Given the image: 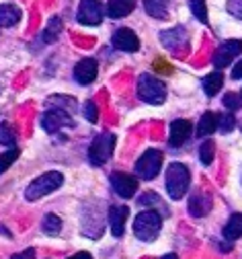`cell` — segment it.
Wrapping results in <instances>:
<instances>
[{
    "label": "cell",
    "instance_id": "6da1fadb",
    "mask_svg": "<svg viewBox=\"0 0 242 259\" xmlns=\"http://www.w3.org/2000/svg\"><path fill=\"white\" fill-rule=\"evenodd\" d=\"M62 183H64L62 173H58V171L43 173V175H39L37 179H33V181L29 183V187L25 189V198H27L29 202H37V200L50 196L52 191H56Z\"/></svg>",
    "mask_w": 242,
    "mask_h": 259
},
{
    "label": "cell",
    "instance_id": "7a4b0ae2",
    "mask_svg": "<svg viewBox=\"0 0 242 259\" xmlns=\"http://www.w3.org/2000/svg\"><path fill=\"white\" fill-rule=\"evenodd\" d=\"M189 183H191V173H189V169L185 165L172 163L166 169V191H168L170 200L185 198V193L189 189Z\"/></svg>",
    "mask_w": 242,
    "mask_h": 259
},
{
    "label": "cell",
    "instance_id": "3957f363",
    "mask_svg": "<svg viewBox=\"0 0 242 259\" xmlns=\"http://www.w3.org/2000/svg\"><path fill=\"white\" fill-rule=\"evenodd\" d=\"M160 226H162V216L154 210H144L133 220V233L140 241L152 243L160 233Z\"/></svg>",
    "mask_w": 242,
    "mask_h": 259
},
{
    "label": "cell",
    "instance_id": "277c9868",
    "mask_svg": "<svg viewBox=\"0 0 242 259\" xmlns=\"http://www.w3.org/2000/svg\"><path fill=\"white\" fill-rule=\"evenodd\" d=\"M137 95H140L142 101H146L150 105H160V103H164L166 91H164V84L156 76L144 72L137 78Z\"/></svg>",
    "mask_w": 242,
    "mask_h": 259
},
{
    "label": "cell",
    "instance_id": "5b68a950",
    "mask_svg": "<svg viewBox=\"0 0 242 259\" xmlns=\"http://www.w3.org/2000/svg\"><path fill=\"white\" fill-rule=\"evenodd\" d=\"M113 148H115V136L105 132V134H99L90 148H88V160H90V165L94 167H101V165H105L107 160L111 158L113 154Z\"/></svg>",
    "mask_w": 242,
    "mask_h": 259
},
{
    "label": "cell",
    "instance_id": "8992f818",
    "mask_svg": "<svg viewBox=\"0 0 242 259\" xmlns=\"http://www.w3.org/2000/svg\"><path fill=\"white\" fill-rule=\"evenodd\" d=\"M160 167H162V152L156 150V148H150L137 158L135 173H137V177L150 181L160 173Z\"/></svg>",
    "mask_w": 242,
    "mask_h": 259
},
{
    "label": "cell",
    "instance_id": "52a82bcc",
    "mask_svg": "<svg viewBox=\"0 0 242 259\" xmlns=\"http://www.w3.org/2000/svg\"><path fill=\"white\" fill-rule=\"evenodd\" d=\"M41 125H43L45 132L56 134V132H60L62 127H74V119L70 117V111L60 109V107H52L50 111L43 113Z\"/></svg>",
    "mask_w": 242,
    "mask_h": 259
},
{
    "label": "cell",
    "instance_id": "ba28073f",
    "mask_svg": "<svg viewBox=\"0 0 242 259\" xmlns=\"http://www.w3.org/2000/svg\"><path fill=\"white\" fill-rule=\"evenodd\" d=\"M240 52H242V41H240V39L224 41V44L216 50V54H214V66H216V68H226L236 56H240Z\"/></svg>",
    "mask_w": 242,
    "mask_h": 259
},
{
    "label": "cell",
    "instance_id": "9c48e42d",
    "mask_svg": "<svg viewBox=\"0 0 242 259\" xmlns=\"http://www.w3.org/2000/svg\"><path fill=\"white\" fill-rule=\"evenodd\" d=\"M78 21L82 25H101V21H103L101 0H82L78 7Z\"/></svg>",
    "mask_w": 242,
    "mask_h": 259
},
{
    "label": "cell",
    "instance_id": "30bf717a",
    "mask_svg": "<svg viewBox=\"0 0 242 259\" xmlns=\"http://www.w3.org/2000/svg\"><path fill=\"white\" fill-rule=\"evenodd\" d=\"M111 187L115 189L117 196L121 198H131L135 196V191H137V179L127 175V173H113L111 175Z\"/></svg>",
    "mask_w": 242,
    "mask_h": 259
},
{
    "label": "cell",
    "instance_id": "8fae6325",
    "mask_svg": "<svg viewBox=\"0 0 242 259\" xmlns=\"http://www.w3.org/2000/svg\"><path fill=\"white\" fill-rule=\"evenodd\" d=\"M160 41L166 50L170 52H179L181 48L187 46V31L185 27H175V29H168L160 33Z\"/></svg>",
    "mask_w": 242,
    "mask_h": 259
},
{
    "label": "cell",
    "instance_id": "7c38bea8",
    "mask_svg": "<svg viewBox=\"0 0 242 259\" xmlns=\"http://www.w3.org/2000/svg\"><path fill=\"white\" fill-rule=\"evenodd\" d=\"M96 74H99V64H96V60H92V58H82V60L76 64V68H74V78H76V82H80V84H90V82H94Z\"/></svg>",
    "mask_w": 242,
    "mask_h": 259
},
{
    "label": "cell",
    "instance_id": "4fadbf2b",
    "mask_svg": "<svg viewBox=\"0 0 242 259\" xmlns=\"http://www.w3.org/2000/svg\"><path fill=\"white\" fill-rule=\"evenodd\" d=\"M191 132H193L191 121H187V119H177V121H172V123H170V136H168L170 146H175V148L183 146V144L189 140Z\"/></svg>",
    "mask_w": 242,
    "mask_h": 259
},
{
    "label": "cell",
    "instance_id": "5bb4252c",
    "mask_svg": "<svg viewBox=\"0 0 242 259\" xmlns=\"http://www.w3.org/2000/svg\"><path fill=\"white\" fill-rule=\"evenodd\" d=\"M111 41L121 52H137V48H140V39H137V35L133 33L131 29H125V27L115 31Z\"/></svg>",
    "mask_w": 242,
    "mask_h": 259
},
{
    "label": "cell",
    "instance_id": "9a60e30c",
    "mask_svg": "<svg viewBox=\"0 0 242 259\" xmlns=\"http://www.w3.org/2000/svg\"><path fill=\"white\" fill-rule=\"evenodd\" d=\"M129 216V208L127 206H111L109 208V226L113 237H121L125 231V222Z\"/></svg>",
    "mask_w": 242,
    "mask_h": 259
},
{
    "label": "cell",
    "instance_id": "2e32d148",
    "mask_svg": "<svg viewBox=\"0 0 242 259\" xmlns=\"http://www.w3.org/2000/svg\"><path fill=\"white\" fill-rule=\"evenodd\" d=\"M133 9H135V0H109V5H107V13L111 19L127 17Z\"/></svg>",
    "mask_w": 242,
    "mask_h": 259
},
{
    "label": "cell",
    "instance_id": "e0dca14e",
    "mask_svg": "<svg viewBox=\"0 0 242 259\" xmlns=\"http://www.w3.org/2000/svg\"><path fill=\"white\" fill-rule=\"evenodd\" d=\"M210 210H212V200L201 196V193H195V196L189 200V214L195 218H203Z\"/></svg>",
    "mask_w": 242,
    "mask_h": 259
},
{
    "label": "cell",
    "instance_id": "ac0fdd59",
    "mask_svg": "<svg viewBox=\"0 0 242 259\" xmlns=\"http://www.w3.org/2000/svg\"><path fill=\"white\" fill-rule=\"evenodd\" d=\"M218 125H220V115H216L212 111L203 113L199 123H197V136H210V134H214V130Z\"/></svg>",
    "mask_w": 242,
    "mask_h": 259
},
{
    "label": "cell",
    "instance_id": "d6986e66",
    "mask_svg": "<svg viewBox=\"0 0 242 259\" xmlns=\"http://www.w3.org/2000/svg\"><path fill=\"white\" fill-rule=\"evenodd\" d=\"M21 19V11L15 5H0V27H13Z\"/></svg>",
    "mask_w": 242,
    "mask_h": 259
},
{
    "label": "cell",
    "instance_id": "ffe728a7",
    "mask_svg": "<svg viewBox=\"0 0 242 259\" xmlns=\"http://www.w3.org/2000/svg\"><path fill=\"white\" fill-rule=\"evenodd\" d=\"M242 237V214H232L228 224L224 226V239L236 241Z\"/></svg>",
    "mask_w": 242,
    "mask_h": 259
},
{
    "label": "cell",
    "instance_id": "44dd1931",
    "mask_svg": "<svg viewBox=\"0 0 242 259\" xmlns=\"http://www.w3.org/2000/svg\"><path fill=\"white\" fill-rule=\"evenodd\" d=\"M144 9L154 19H164L168 15V0H144Z\"/></svg>",
    "mask_w": 242,
    "mask_h": 259
},
{
    "label": "cell",
    "instance_id": "7402d4cb",
    "mask_svg": "<svg viewBox=\"0 0 242 259\" xmlns=\"http://www.w3.org/2000/svg\"><path fill=\"white\" fill-rule=\"evenodd\" d=\"M222 84H224V76H222V72H212V74H207V76L203 78V91H205L207 97L218 95L220 89H222Z\"/></svg>",
    "mask_w": 242,
    "mask_h": 259
},
{
    "label": "cell",
    "instance_id": "603a6c76",
    "mask_svg": "<svg viewBox=\"0 0 242 259\" xmlns=\"http://www.w3.org/2000/svg\"><path fill=\"white\" fill-rule=\"evenodd\" d=\"M41 229H43L45 235L56 237V235H60V231H62V220H60L56 214H45V218H43V222H41Z\"/></svg>",
    "mask_w": 242,
    "mask_h": 259
},
{
    "label": "cell",
    "instance_id": "cb8c5ba5",
    "mask_svg": "<svg viewBox=\"0 0 242 259\" xmlns=\"http://www.w3.org/2000/svg\"><path fill=\"white\" fill-rule=\"evenodd\" d=\"M60 33H62V21H60V17H52L50 19V25L43 31V41L54 44L60 37Z\"/></svg>",
    "mask_w": 242,
    "mask_h": 259
},
{
    "label": "cell",
    "instance_id": "d4e9b609",
    "mask_svg": "<svg viewBox=\"0 0 242 259\" xmlns=\"http://www.w3.org/2000/svg\"><path fill=\"white\" fill-rule=\"evenodd\" d=\"M214 154H216V144H214L212 140H205V142L199 146V158H201L203 165H212Z\"/></svg>",
    "mask_w": 242,
    "mask_h": 259
},
{
    "label": "cell",
    "instance_id": "484cf974",
    "mask_svg": "<svg viewBox=\"0 0 242 259\" xmlns=\"http://www.w3.org/2000/svg\"><path fill=\"white\" fill-rule=\"evenodd\" d=\"M17 142V134L9 123H0V144L5 146H15Z\"/></svg>",
    "mask_w": 242,
    "mask_h": 259
},
{
    "label": "cell",
    "instance_id": "4316f807",
    "mask_svg": "<svg viewBox=\"0 0 242 259\" xmlns=\"http://www.w3.org/2000/svg\"><path fill=\"white\" fill-rule=\"evenodd\" d=\"M17 156H19V148L17 146H11V150L0 154V173H5L15 163V160H17Z\"/></svg>",
    "mask_w": 242,
    "mask_h": 259
},
{
    "label": "cell",
    "instance_id": "83f0119b",
    "mask_svg": "<svg viewBox=\"0 0 242 259\" xmlns=\"http://www.w3.org/2000/svg\"><path fill=\"white\" fill-rule=\"evenodd\" d=\"M189 7H191V13H193L201 23H207V7H205V0H189Z\"/></svg>",
    "mask_w": 242,
    "mask_h": 259
},
{
    "label": "cell",
    "instance_id": "f1b7e54d",
    "mask_svg": "<svg viewBox=\"0 0 242 259\" xmlns=\"http://www.w3.org/2000/svg\"><path fill=\"white\" fill-rule=\"evenodd\" d=\"M82 111H84V117H86L90 123H96V121H99V107L94 105V101H86L84 107H82Z\"/></svg>",
    "mask_w": 242,
    "mask_h": 259
},
{
    "label": "cell",
    "instance_id": "f546056e",
    "mask_svg": "<svg viewBox=\"0 0 242 259\" xmlns=\"http://www.w3.org/2000/svg\"><path fill=\"white\" fill-rule=\"evenodd\" d=\"M224 105H226L228 109H232V111L240 109V107H242L240 95H236V93H228V95H224Z\"/></svg>",
    "mask_w": 242,
    "mask_h": 259
},
{
    "label": "cell",
    "instance_id": "4dcf8cb0",
    "mask_svg": "<svg viewBox=\"0 0 242 259\" xmlns=\"http://www.w3.org/2000/svg\"><path fill=\"white\" fill-rule=\"evenodd\" d=\"M220 127H222V132H232V130L236 127V117L232 113H226L220 117Z\"/></svg>",
    "mask_w": 242,
    "mask_h": 259
},
{
    "label": "cell",
    "instance_id": "1f68e13d",
    "mask_svg": "<svg viewBox=\"0 0 242 259\" xmlns=\"http://www.w3.org/2000/svg\"><path fill=\"white\" fill-rule=\"evenodd\" d=\"M158 196H156V193H152V191H148V193H142V198L140 200H137V202H140L142 206H154V204H158Z\"/></svg>",
    "mask_w": 242,
    "mask_h": 259
},
{
    "label": "cell",
    "instance_id": "d6a6232c",
    "mask_svg": "<svg viewBox=\"0 0 242 259\" xmlns=\"http://www.w3.org/2000/svg\"><path fill=\"white\" fill-rule=\"evenodd\" d=\"M228 11H230L234 17L242 19V0H230V3H228Z\"/></svg>",
    "mask_w": 242,
    "mask_h": 259
},
{
    "label": "cell",
    "instance_id": "836d02e7",
    "mask_svg": "<svg viewBox=\"0 0 242 259\" xmlns=\"http://www.w3.org/2000/svg\"><path fill=\"white\" fill-rule=\"evenodd\" d=\"M154 66H156V70L162 72V74H170V72H172V70H170V64H166V62H162V60H156Z\"/></svg>",
    "mask_w": 242,
    "mask_h": 259
},
{
    "label": "cell",
    "instance_id": "e575fe53",
    "mask_svg": "<svg viewBox=\"0 0 242 259\" xmlns=\"http://www.w3.org/2000/svg\"><path fill=\"white\" fill-rule=\"evenodd\" d=\"M11 259H35V251H33V249H27V251H23V253L13 255Z\"/></svg>",
    "mask_w": 242,
    "mask_h": 259
},
{
    "label": "cell",
    "instance_id": "d590c367",
    "mask_svg": "<svg viewBox=\"0 0 242 259\" xmlns=\"http://www.w3.org/2000/svg\"><path fill=\"white\" fill-rule=\"evenodd\" d=\"M232 76H234V78H242V60L236 64V66H234V70H232Z\"/></svg>",
    "mask_w": 242,
    "mask_h": 259
},
{
    "label": "cell",
    "instance_id": "8d00e7d4",
    "mask_svg": "<svg viewBox=\"0 0 242 259\" xmlns=\"http://www.w3.org/2000/svg\"><path fill=\"white\" fill-rule=\"evenodd\" d=\"M68 259H92V255L86 253V251H80V253H76V255H72V257H68Z\"/></svg>",
    "mask_w": 242,
    "mask_h": 259
},
{
    "label": "cell",
    "instance_id": "74e56055",
    "mask_svg": "<svg viewBox=\"0 0 242 259\" xmlns=\"http://www.w3.org/2000/svg\"><path fill=\"white\" fill-rule=\"evenodd\" d=\"M162 259H179V257H177V255H175V253H168V255H164V257H162Z\"/></svg>",
    "mask_w": 242,
    "mask_h": 259
}]
</instances>
